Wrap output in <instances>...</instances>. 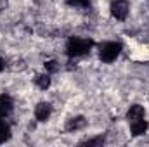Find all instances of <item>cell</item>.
Listing matches in <instances>:
<instances>
[{
	"instance_id": "6da1fadb",
	"label": "cell",
	"mask_w": 149,
	"mask_h": 147,
	"mask_svg": "<svg viewBox=\"0 0 149 147\" xmlns=\"http://www.w3.org/2000/svg\"><path fill=\"white\" fill-rule=\"evenodd\" d=\"M92 47H94V42L88 40V38H71L68 42L66 52H68L70 57H78V55L87 54Z\"/></svg>"
},
{
	"instance_id": "7a4b0ae2",
	"label": "cell",
	"mask_w": 149,
	"mask_h": 147,
	"mask_svg": "<svg viewBox=\"0 0 149 147\" xmlns=\"http://www.w3.org/2000/svg\"><path fill=\"white\" fill-rule=\"evenodd\" d=\"M120 52H121V45L116 43V42H109V43H104V45L101 47L99 55H101V61H104V62H113V61L120 55Z\"/></svg>"
},
{
	"instance_id": "3957f363",
	"label": "cell",
	"mask_w": 149,
	"mask_h": 147,
	"mask_svg": "<svg viewBox=\"0 0 149 147\" xmlns=\"http://www.w3.org/2000/svg\"><path fill=\"white\" fill-rule=\"evenodd\" d=\"M111 14H113V17L123 21V19L127 17V14H128V3H127L125 0H116V2H113L111 3Z\"/></svg>"
},
{
	"instance_id": "277c9868",
	"label": "cell",
	"mask_w": 149,
	"mask_h": 147,
	"mask_svg": "<svg viewBox=\"0 0 149 147\" xmlns=\"http://www.w3.org/2000/svg\"><path fill=\"white\" fill-rule=\"evenodd\" d=\"M50 104H47V102H40L37 106V109H35V116H37L38 121H47L49 119V116H50Z\"/></svg>"
},
{
	"instance_id": "5b68a950",
	"label": "cell",
	"mask_w": 149,
	"mask_h": 147,
	"mask_svg": "<svg viewBox=\"0 0 149 147\" xmlns=\"http://www.w3.org/2000/svg\"><path fill=\"white\" fill-rule=\"evenodd\" d=\"M12 111V99L9 95H0V118L7 116Z\"/></svg>"
},
{
	"instance_id": "8992f818",
	"label": "cell",
	"mask_w": 149,
	"mask_h": 147,
	"mask_svg": "<svg viewBox=\"0 0 149 147\" xmlns=\"http://www.w3.org/2000/svg\"><path fill=\"white\" fill-rule=\"evenodd\" d=\"M146 130H148V123L144 121V118L132 121V133H134L135 137H137V135H142Z\"/></svg>"
},
{
	"instance_id": "52a82bcc",
	"label": "cell",
	"mask_w": 149,
	"mask_h": 147,
	"mask_svg": "<svg viewBox=\"0 0 149 147\" xmlns=\"http://www.w3.org/2000/svg\"><path fill=\"white\" fill-rule=\"evenodd\" d=\"M85 118L83 116H76V118H71L70 121H68V125H66V130H70V132H73V130H80V128H83L85 126Z\"/></svg>"
},
{
	"instance_id": "ba28073f",
	"label": "cell",
	"mask_w": 149,
	"mask_h": 147,
	"mask_svg": "<svg viewBox=\"0 0 149 147\" xmlns=\"http://www.w3.org/2000/svg\"><path fill=\"white\" fill-rule=\"evenodd\" d=\"M127 118L130 119V123H132V121H135V119L144 118V107H142V106H139V104L132 106L130 111H128V114H127Z\"/></svg>"
},
{
	"instance_id": "9c48e42d",
	"label": "cell",
	"mask_w": 149,
	"mask_h": 147,
	"mask_svg": "<svg viewBox=\"0 0 149 147\" xmlns=\"http://www.w3.org/2000/svg\"><path fill=\"white\" fill-rule=\"evenodd\" d=\"M9 137H10V126L5 121H0V144L9 140Z\"/></svg>"
},
{
	"instance_id": "30bf717a",
	"label": "cell",
	"mask_w": 149,
	"mask_h": 147,
	"mask_svg": "<svg viewBox=\"0 0 149 147\" xmlns=\"http://www.w3.org/2000/svg\"><path fill=\"white\" fill-rule=\"evenodd\" d=\"M37 85L40 88L47 90V88L50 87V78H49V74H40V76H37Z\"/></svg>"
},
{
	"instance_id": "8fae6325",
	"label": "cell",
	"mask_w": 149,
	"mask_h": 147,
	"mask_svg": "<svg viewBox=\"0 0 149 147\" xmlns=\"http://www.w3.org/2000/svg\"><path fill=\"white\" fill-rule=\"evenodd\" d=\"M70 5H74V7H88L90 0H68Z\"/></svg>"
},
{
	"instance_id": "7c38bea8",
	"label": "cell",
	"mask_w": 149,
	"mask_h": 147,
	"mask_svg": "<svg viewBox=\"0 0 149 147\" xmlns=\"http://www.w3.org/2000/svg\"><path fill=\"white\" fill-rule=\"evenodd\" d=\"M104 142V139L102 137H99V139H92V140H87V142H81L80 146H101Z\"/></svg>"
},
{
	"instance_id": "4fadbf2b",
	"label": "cell",
	"mask_w": 149,
	"mask_h": 147,
	"mask_svg": "<svg viewBox=\"0 0 149 147\" xmlns=\"http://www.w3.org/2000/svg\"><path fill=\"white\" fill-rule=\"evenodd\" d=\"M45 69H47L49 73L57 71V62H56V61H47V62H45Z\"/></svg>"
},
{
	"instance_id": "5bb4252c",
	"label": "cell",
	"mask_w": 149,
	"mask_h": 147,
	"mask_svg": "<svg viewBox=\"0 0 149 147\" xmlns=\"http://www.w3.org/2000/svg\"><path fill=\"white\" fill-rule=\"evenodd\" d=\"M2 69H3V61L0 59V71H2Z\"/></svg>"
}]
</instances>
